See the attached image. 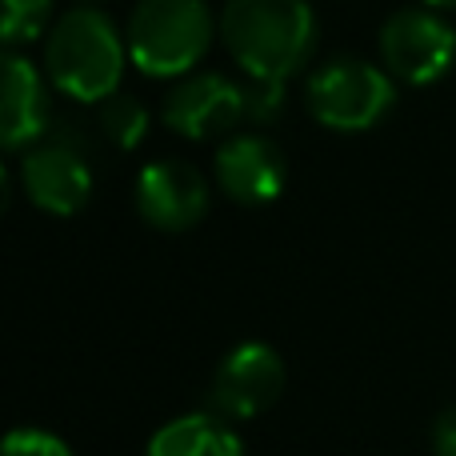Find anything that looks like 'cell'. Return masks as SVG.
Masks as SVG:
<instances>
[{
    "mask_svg": "<svg viewBox=\"0 0 456 456\" xmlns=\"http://www.w3.org/2000/svg\"><path fill=\"white\" fill-rule=\"evenodd\" d=\"M221 40L244 77L284 85L316 53V12L308 0H224Z\"/></svg>",
    "mask_w": 456,
    "mask_h": 456,
    "instance_id": "1",
    "label": "cell"
},
{
    "mask_svg": "<svg viewBox=\"0 0 456 456\" xmlns=\"http://www.w3.org/2000/svg\"><path fill=\"white\" fill-rule=\"evenodd\" d=\"M128 61V37L112 24L109 12L93 4L69 8L56 16L45 40V69L56 93L80 104H101L120 93Z\"/></svg>",
    "mask_w": 456,
    "mask_h": 456,
    "instance_id": "2",
    "label": "cell"
},
{
    "mask_svg": "<svg viewBox=\"0 0 456 456\" xmlns=\"http://www.w3.org/2000/svg\"><path fill=\"white\" fill-rule=\"evenodd\" d=\"M221 16L205 0H136L128 16V61L157 80L189 77L205 61Z\"/></svg>",
    "mask_w": 456,
    "mask_h": 456,
    "instance_id": "3",
    "label": "cell"
},
{
    "mask_svg": "<svg viewBox=\"0 0 456 456\" xmlns=\"http://www.w3.org/2000/svg\"><path fill=\"white\" fill-rule=\"evenodd\" d=\"M396 101V85L385 64H369L356 56H337L308 77L305 104L316 125L332 133H369L388 117Z\"/></svg>",
    "mask_w": 456,
    "mask_h": 456,
    "instance_id": "4",
    "label": "cell"
},
{
    "mask_svg": "<svg viewBox=\"0 0 456 456\" xmlns=\"http://www.w3.org/2000/svg\"><path fill=\"white\" fill-rule=\"evenodd\" d=\"M377 48L393 80L428 88L452 69L456 32L444 16H436V8H401L380 24Z\"/></svg>",
    "mask_w": 456,
    "mask_h": 456,
    "instance_id": "5",
    "label": "cell"
},
{
    "mask_svg": "<svg viewBox=\"0 0 456 456\" xmlns=\"http://www.w3.org/2000/svg\"><path fill=\"white\" fill-rule=\"evenodd\" d=\"M284 361L268 345H236L232 353L216 364L213 385H208V409L224 420H252L268 412L284 393Z\"/></svg>",
    "mask_w": 456,
    "mask_h": 456,
    "instance_id": "6",
    "label": "cell"
},
{
    "mask_svg": "<svg viewBox=\"0 0 456 456\" xmlns=\"http://www.w3.org/2000/svg\"><path fill=\"white\" fill-rule=\"evenodd\" d=\"M160 117L184 141H216V136L232 133L240 120H248L244 85L221 77V72H189L165 96Z\"/></svg>",
    "mask_w": 456,
    "mask_h": 456,
    "instance_id": "7",
    "label": "cell"
},
{
    "mask_svg": "<svg viewBox=\"0 0 456 456\" xmlns=\"http://www.w3.org/2000/svg\"><path fill=\"white\" fill-rule=\"evenodd\" d=\"M20 189L40 213L77 216L93 197V168L77 144L45 141L20 157Z\"/></svg>",
    "mask_w": 456,
    "mask_h": 456,
    "instance_id": "8",
    "label": "cell"
},
{
    "mask_svg": "<svg viewBox=\"0 0 456 456\" xmlns=\"http://www.w3.org/2000/svg\"><path fill=\"white\" fill-rule=\"evenodd\" d=\"M136 213L160 232H184L208 213V181L189 160H152L136 176Z\"/></svg>",
    "mask_w": 456,
    "mask_h": 456,
    "instance_id": "9",
    "label": "cell"
},
{
    "mask_svg": "<svg viewBox=\"0 0 456 456\" xmlns=\"http://www.w3.org/2000/svg\"><path fill=\"white\" fill-rule=\"evenodd\" d=\"M213 168H216L221 192L244 208L276 200L284 189V176H289L284 152L276 149L268 136H256V133L228 136L221 149H216Z\"/></svg>",
    "mask_w": 456,
    "mask_h": 456,
    "instance_id": "10",
    "label": "cell"
},
{
    "mask_svg": "<svg viewBox=\"0 0 456 456\" xmlns=\"http://www.w3.org/2000/svg\"><path fill=\"white\" fill-rule=\"evenodd\" d=\"M0 88V144L8 152L32 149L48 133V93L37 64L20 53H8Z\"/></svg>",
    "mask_w": 456,
    "mask_h": 456,
    "instance_id": "11",
    "label": "cell"
},
{
    "mask_svg": "<svg viewBox=\"0 0 456 456\" xmlns=\"http://www.w3.org/2000/svg\"><path fill=\"white\" fill-rule=\"evenodd\" d=\"M144 456H244V444L236 436L232 420L216 417L208 409L184 412V417L168 420L165 428H157Z\"/></svg>",
    "mask_w": 456,
    "mask_h": 456,
    "instance_id": "12",
    "label": "cell"
},
{
    "mask_svg": "<svg viewBox=\"0 0 456 456\" xmlns=\"http://www.w3.org/2000/svg\"><path fill=\"white\" fill-rule=\"evenodd\" d=\"M101 109V133L109 136L117 149H136L149 133V109L128 93H112L109 101L96 104Z\"/></svg>",
    "mask_w": 456,
    "mask_h": 456,
    "instance_id": "13",
    "label": "cell"
},
{
    "mask_svg": "<svg viewBox=\"0 0 456 456\" xmlns=\"http://www.w3.org/2000/svg\"><path fill=\"white\" fill-rule=\"evenodd\" d=\"M53 16V0H4V20H0V37L4 45H20V40L40 37V28Z\"/></svg>",
    "mask_w": 456,
    "mask_h": 456,
    "instance_id": "14",
    "label": "cell"
},
{
    "mask_svg": "<svg viewBox=\"0 0 456 456\" xmlns=\"http://www.w3.org/2000/svg\"><path fill=\"white\" fill-rule=\"evenodd\" d=\"M0 456H72V449L61 436L45 433V428H12L4 436Z\"/></svg>",
    "mask_w": 456,
    "mask_h": 456,
    "instance_id": "15",
    "label": "cell"
},
{
    "mask_svg": "<svg viewBox=\"0 0 456 456\" xmlns=\"http://www.w3.org/2000/svg\"><path fill=\"white\" fill-rule=\"evenodd\" d=\"M244 104H248V120L268 125V120H276L281 117V109H284V85H276V80L244 77Z\"/></svg>",
    "mask_w": 456,
    "mask_h": 456,
    "instance_id": "16",
    "label": "cell"
},
{
    "mask_svg": "<svg viewBox=\"0 0 456 456\" xmlns=\"http://www.w3.org/2000/svg\"><path fill=\"white\" fill-rule=\"evenodd\" d=\"M433 456H456V404L433 420Z\"/></svg>",
    "mask_w": 456,
    "mask_h": 456,
    "instance_id": "17",
    "label": "cell"
},
{
    "mask_svg": "<svg viewBox=\"0 0 456 456\" xmlns=\"http://www.w3.org/2000/svg\"><path fill=\"white\" fill-rule=\"evenodd\" d=\"M428 8H436V12H449V8H456V0H425Z\"/></svg>",
    "mask_w": 456,
    "mask_h": 456,
    "instance_id": "18",
    "label": "cell"
},
{
    "mask_svg": "<svg viewBox=\"0 0 456 456\" xmlns=\"http://www.w3.org/2000/svg\"><path fill=\"white\" fill-rule=\"evenodd\" d=\"M85 4H88V0H85Z\"/></svg>",
    "mask_w": 456,
    "mask_h": 456,
    "instance_id": "19",
    "label": "cell"
}]
</instances>
